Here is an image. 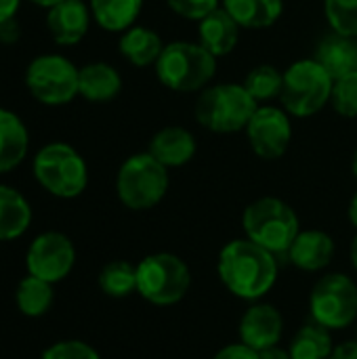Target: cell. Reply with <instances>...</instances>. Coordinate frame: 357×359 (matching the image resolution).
Instances as JSON below:
<instances>
[{
    "instance_id": "obj_33",
    "label": "cell",
    "mask_w": 357,
    "mask_h": 359,
    "mask_svg": "<svg viewBox=\"0 0 357 359\" xmlns=\"http://www.w3.org/2000/svg\"><path fill=\"white\" fill-rule=\"evenodd\" d=\"M213 359H259V351L250 349L248 345H227L223 347Z\"/></svg>"
},
{
    "instance_id": "obj_37",
    "label": "cell",
    "mask_w": 357,
    "mask_h": 359,
    "mask_svg": "<svg viewBox=\"0 0 357 359\" xmlns=\"http://www.w3.org/2000/svg\"><path fill=\"white\" fill-rule=\"evenodd\" d=\"M259 359H290V353L282 347H269V349H263L259 351Z\"/></svg>"
},
{
    "instance_id": "obj_6",
    "label": "cell",
    "mask_w": 357,
    "mask_h": 359,
    "mask_svg": "<svg viewBox=\"0 0 357 359\" xmlns=\"http://www.w3.org/2000/svg\"><path fill=\"white\" fill-rule=\"evenodd\" d=\"M34 177L57 198H76L86 189L88 170L84 158L67 143H48L34 158Z\"/></svg>"
},
{
    "instance_id": "obj_34",
    "label": "cell",
    "mask_w": 357,
    "mask_h": 359,
    "mask_svg": "<svg viewBox=\"0 0 357 359\" xmlns=\"http://www.w3.org/2000/svg\"><path fill=\"white\" fill-rule=\"evenodd\" d=\"M19 36H21V27H19V21L15 17L0 23V42L13 44V42L19 40Z\"/></svg>"
},
{
    "instance_id": "obj_9",
    "label": "cell",
    "mask_w": 357,
    "mask_h": 359,
    "mask_svg": "<svg viewBox=\"0 0 357 359\" xmlns=\"http://www.w3.org/2000/svg\"><path fill=\"white\" fill-rule=\"evenodd\" d=\"M309 309L316 324L328 330H343L357 320V286L343 273L322 278L309 297Z\"/></svg>"
},
{
    "instance_id": "obj_29",
    "label": "cell",
    "mask_w": 357,
    "mask_h": 359,
    "mask_svg": "<svg viewBox=\"0 0 357 359\" xmlns=\"http://www.w3.org/2000/svg\"><path fill=\"white\" fill-rule=\"evenodd\" d=\"M332 32L357 38V0H324Z\"/></svg>"
},
{
    "instance_id": "obj_14",
    "label": "cell",
    "mask_w": 357,
    "mask_h": 359,
    "mask_svg": "<svg viewBox=\"0 0 357 359\" xmlns=\"http://www.w3.org/2000/svg\"><path fill=\"white\" fill-rule=\"evenodd\" d=\"M90 11L82 0H63L48 8L46 27L53 40L61 46L78 44L90 25Z\"/></svg>"
},
{
    "instance_id": "obj_32",
    "label": "cell",
    "mask_w": 357,
    "mask_h": 359,
    "mask_svg": "<svg viewBox=\"0 0 357 359\" xmlns=\"http://www.w3.org/2000/svg\"><path fill=\"white\" fill-rule=\"evenodd\" d=\"M166 2L177 15L191 21H202L208 13L219 8V0H166Z\"/></svg>"
},
{
    "instance_id": "obj_27",
    "label": "cell",
    "mask_w": 357,
    "mask_h": 359,
    "mask_svg": "<svg viewBox=\"0 0 357 359\" xmlns=\"http://www.w3.org/2000/svg\"><path fill=\"white\" fill-rule=\"evenodd\" d=\"M99 288L112 299H124L137 290V267L126 261H112L99 273Z\"/></svg>"
},
{
    "instance_id": "obj_11",
    "label": "cell",
    "mask_w": 357,
    "mask_h": 359,
    "mask_svg": "<svg viewBox=\"0 0 357 359\" xmlns=\"http://www.w3.org/2000/svg\"><path fill=\"white\" fill-rule=\"evenodd\" d=\"M76 263V248L72 240L59 231H46L34 238L25 255L27 273L57 284L69 276Z\"/></svg>"
},
{
    "instance_id": "obj_16",
    "label": "cell",
    "mask_w": 357,
    "mask_h": 359,
    "mask_svg": "<svg viewBox=\"0 0 357 359\" xmlns=\"http://www.w3.org/2000/svg\"><path fill=\"white\" fill-rule=\"evenodd\" d=\"M196 139L187 128L166 126L158 130L149 143V154L166 168H177L187 164L196 156Z\"/></svg>"
},
{
    "instance_id": "obj_15",
    "label": "cell",
    "mask_w": 357,
    "mask_h": 359,
    "mask_svg": "<svg viewBox=\"0 0 357 359\" xmlns=\"http://www.w3.org/2000/svg\"><path fill=\"white\" fill-rule=\"evenodd\" d=\"M314 59L330 74L332 80L353 74L357 72V38L330 32L318 42Z\"/></svg>"
},
{
    "instance_id": "obj_8",
    "label": "cell",
    "mask_w": 357,
    "mask_h": 359,
    "mask_svg": "<svg viewBox=\"0 0 357 359\" xmlns=\"http://www.w3.org/2000/svg\"><path fill=\"white\" fill-rule=\"evenodd\" d=\"M191 284L187 265L170 252H156L137 265V292L154 305L179 303Z\"/></svg>"
},
{
    "instance_id": "obj_5",
    "label": "cell",
    "mask_w": 357,
    "mask_h": 359,
    "mask_svg": "<svg viewBox=\"0 0 357 359\" xmlns=\"http://www.w3.org/2000/svg\"><path fill=\"white\" fill-rule=\"evenodd\" d=\"M335 80L316 59H301L284 72L280 101L290 116L309 118L332 97Z\"/></svg>"
},
{
    "instance_id": "obj_40",
    "label": "cell",
    "mask_w": 357,
    "mask_h": 359,
    "mask_svg": "<svg viewBox=\"0 0 357 359\" xmlns=\"http://www.w3.org/2000/svg\"><path fill=\"white\" fill-rule=\"evenodd\" d=\"M351 263H353V269L357 271V236L351 242Z\"/></svg>"
},
{
    "instance_id": "obj_23",
    "label": "cell",
    "mask_w": 357,
    "mask_h": 359,
    "mask_svg": "<svg viewBox=\"0 0 357 359\" xmlns=\"http://www.w3.org/2000/svg\"><path fill=\"white\" fill-rule=\"evenodd\" d=\"M120 53L137 67H147L158 61L164 44L160 36L149 27H128L120 38Z\"/></svg>"
},
{
    "instance_id": "obj_10",
    "label": "cell",
    "mask_w": 357,
    "mask_h": 359,
    "mask_svg": "<svg viewBox=\"0 0 357 359\" xmlns=\"http://www.w3.org/2000/svg\"><path fill=\"white\" fill-rule=\"evenodd\" d=\"M78 67L61 55H40L25 72V84L44 105H65L78 93Z\"/></svg>"
},
{
    "instance_id": "obj_7",
    "label": "cell",
    "mask_w": 357,
    "mask_h": 359,
    "mask_svg": "<svg viewBox=\"0 0 357 359\" xmlns=\"http://www.w3.org/2000/svg\"><path fill=\"white\" fill-rule=\"evenodd\" d=\"M168 189V168L149 151L130 156L118 170L116 191L130 210H147L162 202Z\"/></svg>"
},
{
    "instance_id": "obj_25",
    "label": "cell",
    "mask_w": 357,
    "mask_h": 359,
    "mask_svg": "<svg viewBox=\"0 0 357 359\" xmlns=\"http://www.w3.org/2000/svg\"><path fill=\"white\" fill-rule=\"evenodd\" d=\"M15 301L25 318H42L53 305V284L27 273L17 286Z\"/></svg>"
},
{
    "instance_id": "obj_13",
    "label": "cell",
    "mask_w": 357,
    "mask_h": 359,
    "mask_svg": "<svg viewBox=\"0 0 357 359\" xmlns=\"http://www.w3.org/2000/svg\"><path fill=\"white\" fill-rule=\"evenodd\" d=\"M282 316L271 305H252L240 322V339L255 351L276 347L282 339Z\"/></svg>"
},
{
    "instance_id": "obj_17",
    "label": "cell",
    "mask_w": 357,
    "mask_h": 359,
    "mask_svg": "<svg viewBox=\"0 0 357 359\" xmlns=\"http://www.w3.org/2000/svg\"><path fill=\"white\" fill-rule=\"evenodd\" d=\"M335 257V242L320 229H307L297 236L288 250V259L303 271H320Z\"/></svg>"
},
{
    "instance_id": "obj_28",
    "label": "cell",
    "mask_w": 357,
    "mask_h": 359,
    "mask_svg": "<svg viewBox=\"0 0 357 359\" xmlns=\"http://www.w3.org/2000/svg\"><path fill=\"white\" fill-rule=\"evenodd\" d=\"M282 84H284V74H280L274 65H259L250 69L244 80V88L257 103L280 97Z\"/></svg>"
},
{
    "instance_id": "obj_2",
    "label": "cell",
    "mask_w": 357,
    "mask_h": 359,
    "mask_svg": "<svg viewBox=\"0 0 357 359\" xmlns=\"http://www.w3.org/2000/svg\"><path fill=\"white\" fill-rule=\"evenodd\" d=\"M217 72V57L200 42H170L156 61L158 80L177 93L202 90Z\"/></svg>"
},
{
    "instance_id": "obj_12",
    "label": "cell",
    "mask_w": 357,
    "mask_h": 359,
    "mask_svg": "<svg viewBox=\"0 0 357 359\" xmlns=\"http://www.w3.org/2000/svg\"><path fill=\"white\" fill-rule=\"evenodd\" d=\"M246 137H248L252 151L259 158L263 160L282 158L292 139V126H290L288 114L271 105L257 107V111L252 114L246 126Z\"/></svg>"
},
{
    "instance_id": "obj_21",
    "label": "cell",
    "mask_w": 357,
    "mask_h": 359,
    "mask_svg": "<svg viewBox=\"0 0 357 359\" xmlns=\"http://www.w3.org/2000/svg\"><path fill=\"white\" fill-rule=\"evenodd\" d=\"M32 223L27 200L13 187L0 185V242L21 238Z\"/></svg>"
},
{
    "instance_id": "obj_3",
    "label": "cell",
    "mask_w": 357,
    "mask_h": 359,
    "mask_svg": "<svg viewBox=\"0 0 357 359\" xmlns=\"http://www.w3.org/2000/svg\"><path fill=\"white\" fill-rule=\"evenodd\" d=\"M246 238L263 246L271 255H288L292 242L301 233L297 212L280 198H261L252 202L242 217Z\"/></svg>"
},
{
    "instance_id": "obj_38",
    "label": "cell",
    "mask_w": 357,
    "mask_h": 359,
    "mask_svg": "<svg viewBox=\"0 0 357 359\" xmlns=\"http://www.w3.org/2000/svg\"><path fill=\"white\" fill-rule=\"evenodd\" d=\"M349 221L353 227H357V194L351 198V204H349Z\"/></svg>"
},
{
    "instance_id": "obj_41",
    "label": "cell",
    "mask_w": 357,
    "mask_h": 359,
    "mask_svg": "<svg viewBox=\"0 0 357 359\" xmlns=\"http://www.w3.org/2000/svg\"><path fill=\"white\" fill-rule=\"evenodd\" d=\"M353 175H356V179H357V151H356V156H353Z\"/></svg>"
},
{
    "instance_id": "obj_36",
    "label": "cell",
    "mask_w": 357,
    "mask_h": 359,
    "mask_svg": "<svg viewBox=\"0 0 357 359\" xmlns=\"http://www.w3.org/2000/svg\"><path fill=\"white\" fill-rule=\"evenodd\" d=\"M19 2L21 0H0V23L15 17V13L19 8Z\"/></svg>"
},
{
    "instance_id": "obj_24",
    "label": "cell",
    "mask_w": 357,
    "mask_h": 359,
    "mask_svg": "<svg viewBox=\"0 0 357 359\" xmlns=\"http://www.w3.org/2000/svg\"><path fill=\"white\" fill-rule=\"evenodd\" d=\"M143 0H90L95 21L109 32H126L139 17Z\"/></svg>"
},
{
    "instance_id": "obj_31",
    "label": "cell",
    "mask_w": 357,
    "mask_h": 359,
    "mask_svg": "<svg viewBox=\"0 0 357 359\" xmlns=\"http://www.w3.org/2000/svg\"><path fill=\"white\" fill-rule=\"evenodd\" d=\"M42 359H101L99 353L84 341H59L50 345Z\"/></svg>"
},
{
    "instance_id": "obj_20",
    "label": "cell",
    "mask_w": 357,
    "mask_h": 359,
    "mask_svg": "<svg viewBox=\"0 0 357 359\" xmlns=\"http://www.w3.org/2000/svg\"><path fill=\"white\" fill-rule=\"evenodd\" d=\"M122 88L120 74L107 63H88L78 72V93L93 103L112 101Z\"/></svg>"
},
{
    "instance_id": "obj_26",
    "label": "cell",
    "mask_w": 357,
    "mask_h": 359,
    "mask_svg": "<svg viewBox=\"0 0 357 359\" xmlns=\"http://www.w3.org/2000/svg\"><path fill=\"white\" fill-rule=\"evenodd\" d=\"M332 339L328 328L320 324H307L303 326L292 343H290V359H328L332 353Z\"/></svg>"
},
{
    "instance_id": "obj_18",
    "label": "cell",
    "mask_w": 357,
    "mask_h": 359,
    "mask_svg": "<svg viewBox=\"0 0 357 359\" xmlns=\"http://www.w3.org/2000/svg\"><path fill=\"white\" fill-rule=\"evenodd\" d=\"M240 38V25L236 19L223 8H215L200 21V44L210 50L215 57L229 55Z\"/></svg>"
},
{
    "instance_id": "obj_22",
    "label": "cell",
    "mask_w": 357,
    "mask_h": 359,
    "mask_svg": "<svg viewBox=\"0 0 357 359\" xmlns=\"http://www.w3.org/2000/svg\"><path fill=\"white\" fill-rule=\"evenodd\" d=\"M223 8L240 27L263 29L280 19L284 4L282 0H223Z\"/></svg>"
},
{
    "instance_id": "obj_39",
    "label": "cell",
    "mask_w": 357,
    "mask_h": 359,
    "mask_svg": "<svg viewBox=\"0 0 357 359\" xmlns=\"http://www.w3.org/2000/svg\"><path fill=\"white\" fill-rule=\"evenodd\" d=\"M29 2H34L36 6H46V8H50V6H55V4H59V2H63V0H29Z\"/></svg>"
},
{
    "instance_id": "obj_4",
    "label": "cell",
    "mask_w": 357,
    "mask_h": 359,
    "mask_svg": "<svg viewBox=\"0 0 357 359\" xmlns=\"http://www.w3.org/2000/svg\"><path fill=\"white\" fill-rule=\"evenodd\" d=\"M259 103L244 84H215L202 90L196 101V120L210 133L227 135L248 126Z\"/></svg>"
},
{
    "instance_id": "obj_30",
    "label": "cell",
    "mask_w": 357,
    "mask_h": 359,
    "mask_svg": "<svg viewBox=\"0 0 357 359\" xmlns=\"http://www.w3.org/2000/svg\"><path fill=\"white\" fill-rule=\"evenodd\" d=\"M330 101L343 118H357V72L335 80Z\"/></svg>"
},
{
    "instance_id": "obj_35",
    "label": "cell",
    "mask_w": 357,
    "mask_h": 359,
    "mask_svg": "<svg viewBox=\"0 0 357 359\" xmlns=\"http://www.w3.org/2000/svg\"><path fill=\"white\" fill-rule=\"evenodd\" d=\"M328 359H357V341H347L335 347Z\"/></svg>"
},
{
    "instance_id": "obj_1",
    "label": "cell",
    "mask_w": 357,
    "mask_h": 359,
    "mask_svg": "<svg viewBox=\"0 0 357 359\" xmlns=\"http://www.w3.org/2000/svg\"><path fill=\"white\" fill-rule=\"evenodd\" d=\"M219 278L231 294L246 301H257L276 284V255L248 238L234 240L219 255Z\"/></svg>"
},
{
    "instance_id": "obj_19",
    "label": "cell",
    "mask_w": 357,
    "mask_h": 359,
    "mask_svg": "<svg viewBox=\"0 0 357 359\" xmlns=\"http://www.w3.org/2000/svg\"><path fill=\"white\" fill-rule=\"evenodd\" d=\"M29 135L21 118L0 107V175L17 168L27 154Z\"/></svg>"
}]
</instances>
